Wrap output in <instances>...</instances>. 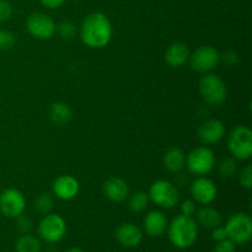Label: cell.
Here are the masks:
<instances>
[{
  "label": "cell",
  "instance_id": "1",
  "mask_svg": "<svg viewBox=\"0 0 252 252\" xmlns=\"http://www.w3.org/2000/svg\"><path fill=\"white\" fill-rule=\"evenodd\" d=\"M79 33L85 46L101 49L111 42L113 34L112 24L103 12H91L81 22Z\"/></svg>",
  "mask_w": 252,
  "mask_h": 252
},
{
  "label": "cell",
  "instance_id": "2",
  "mask_svg": "<svg viewBox=\"0 0 252 252\" xmlns=\"http://www.w3.org/2000/svg\"><path fill=\"white\" fill-rule=\"evenodd\" d=\"M166 231L170 243L175 248L186 250L196 244L198 238V224L193 217L180 214L170 221Z\"/></svg>",
  "mask_w": 252,
  "mask_h": 252
},
{
  "label": "cell",
  "instance_id": "3",
  "mask_svg": "<svg viewBox=\"0 0 252 252\" xmlns=\"http://www.w3.org/2000/svg\"><path fill=\"white\" fill-rule=\"evenodd\" d=\"M148 194L153 203L164 209L175 208L181 199L177 186L169 180H158L153 182Z\"/></svg>",
  "mask_w": 252,
  "mask_h": 252
},
{
  "label": "cell",
  "instance_id": "4",
  "mask_svg": "<svg viewBox=\"0 0 252 252\" xmlns=\"http://www.w3.org/2000/svg\"><path fill=\"white\" fill-rule=\"evenodd\" d=\"M228 149L236 160L251 159L252 157V130L248 126H236L228 137Z\"/></svg>",
  "mask_w": 252,
  "mask_h": 252
},
{
  "label": "cell",
  "instance_id": "5",
  "mask_svg": "<svg viewBox=\"0 0 252 252\" xmlns=\"http://www.w3.org/2000/svg\"><path fill=\"white\" fill-rule=\"evenodd\" d=\"M199 94L208 105L218 106L228 97V89L220 76L207 73L199 80Z\"/></svg>",
  "mask_w": 252,
  "mask_h": 252
},
{
  "label": "cell",
  "instance_id": "6",
  "mask_svg": "<svg viewBox=\"0 0 252 252\" xmlns=\"http://www.w3.org/2000/svg\"><path fill=\"white\" fill-rule=\"evenodd\" d=\"M225 231L229 240L235 245L248 244L252 238V219L249 214L238 212L228 219L225 224Z\"/></svg>",
  "mask_w": 252,
  "mask_h": 252
},
{
  "label": "cell",
  "instance_id": "7",
  "mask_svg": "<svg viewBox=\"0 0 252 252\" xmlns=\"http://www.w3.org/2000/svg\"><path fill=\"white\" fill-rule=\"evenodd\" d=\"M216 165V155L208 147H197L186 155V167L192 175L206 176Z\"/></svg>",
  "mask_w": 252,
  "mask_h": 252
},
{
  "label": "cell",
  "instance_id": "8",
  "mask_svg": "<svg viewBox=\"0 0 252 252\" xmlns=\"http://www.w3.org/2000/svg\"><path fill=\"white\" fill-rule=\"evenodd\" d=\"M39 238L48 244H56L63 240L66 234V223L62 216L57 213L44 214L38 224Z\"/></svg>",
  "mask_w": 252,
  "mask_h": 252
},
{
  "label": "cell",
  "instance_id": "9",
  "mask_svg": "<svg viewBox=\"0 0 252 252\" xmlns=\"http://www.w3.org/2000/svg\"><path fill=\"white\" fill-rule=\"evenodd\" d=\"M189 65L194 71L201 74L211 73L220 63V54L214 47L203 46L189 54Z\"/></svg>",
  "mask_w": 252,
  "mask_h": 252
},
{
  "label": "cell",
  "instance_id": "10",
  "mask_svg": "<svg viewBox=\"0 0 252 252\" xmlns=\"http://www.w3.org/2000/svg\"><path fill=\"white\" fill-rule=\"evenodd\" d=\"M56 22L44 12H33L26 20V30L33 38L49 39L56 33Z\"/></svg>",
  "mask_w": 252,
  "mask_h": 252
},
{
  "label": "cell",
  "instance_id": "11",
  "mask_svg": "<svg viewBox=\"0 0 252 252\" xmlns=\"http://www.w3.org/2000/svg\"><path fill=\"white\" fill-rule=\"evenodd\" d=\"M26 199L24 193L17 189H6L0 192V213L6 218L15 219L24 214Z\"/></svg>",
  "mask_w": 252,
  "mask_h": 252
},
{
  "label": "cell",
  "instance_id": "12",
  "mask_svg": "<svg viewBox=\"0 0 252 252\" xmlns=\"http://www.w3.org/2000/svg\"><path fill=\"white\" fill-rule=\"evenodd\" d=\"M189 193L196 203L208 206L216 201L218 196V189L213 180L207 176H197L189 184Z\"/></svg>",
  "mask_w": 252,
  "mask_h": 252
},
{
  "label": "cell",
  "instance_id": "13",
  "mask_svg": "<svg viewBox=\"0 0 252 252\" xmlns=\"http://www.w3.org/2000/svg\"><path fill=\"white\" fill-rule=\"evenodd\" d=\"M197 135L203 144H217V143L221 142L223 138L225 137V126L220 120L209 118L199 126Z\"/></svg>",
  "mask_w": 252,
  "mask_h": 252
},
{
  "label": "cell",
  "instance_id": "14",
  "mask_svg": "<svg viewBox=\"0 0 252 252\" xmlns=\"http://www.w3.org/2000/svg\"><path fill=\"white\" fill-rule=\"evenodd\" d=\"M80 184L71 175H61L52 184V193L62 201H71L78 196Z\"/></svg>",
  "mask_w": 252,
  "mask_h": 252
},
{
  "label": "cell",
  "instance_id": "15",
  "mask_svg": "<svg viewBox=\"0 0 252 252\" xmlns=\"http://www.w3.org/2000/svg\"><path fill=\"white\" fill-rule=\"evenodd\" d=\"M103 194L107 199L115 203H121L129 196V186L127 182L118 176H112L103 182Z\"/></svg>",
  "mask_w": 252,
  "mask_h": 252
},
{
  "label": "cell",
  "instance_id": "16",
  "mask_svg": "<svg viewBox=\"0 0 252 252\" xmlns=\"http://www.w3.org/2000/svg\"><path fill=\"white\" fill-rule=\"evenodd\" d=\"M116 239L123 248L134 249L142 243L143 230L133 223H123L116 230Z\"/></svg>",
  "mask_w": 252,
  "mask_h": 252
},
{
  "label": "cell",
  "instance_id": "17",
  "mask_svg": "<svg viewBox=\"0 0 252 252\" xmlns=\"http://www.w3.org/2000/svg\"><path fill=\"white\" fill-rule=\"evenodd\" d=\"M167 225H169V220L164 212L155 211V209L150 211L143 221L144 231L152 238H159L164 235L167 230Z\"/></svg>",
  "mask_w": 252,
  "mask_h": 252
},
{
  "label": "cell",
  "instance_id": "18",
  "mask_svg": "<svg viewBox=\"0 0 252 252\" xmlns=\"http://www.w3.org/2000/svg\"><path fill=\"white\" fill-rule=\"evenodd\" d=\"M189 54L191 53H189V49L186 44L182 43V42H175L166 49L165 62L171 68H181L189 62Z\"/></svg>",
  "mask_w": 252,
  "mask_h": 252
},
{
  "label": "cell",
  "instance_id": "19",
  "mask_svg": "<svg viewBox=\"0 0 252 252\" xmlns=\"http://www.w3.org/2000/svg\"><path fill=\"white\" fill-rule=\"evenodd\" d=\"M165 169L171 174H180L186 167V154L181 148L172 147L166 150L162 158Z\"/></svg>",
  "mask_w": 252,
  "mask_h": 252
},
{
  "label": "cell",
  "instance_id": "20",
  "mask_svg": "<svg viewBox=\"0 0 252 252\" xmlns=\"http://www.w3.org/2000/svg\"><path fill=\"white\" fill-rule=\"evenodd\" d=\"M194 220L202 228L212 230V229L221 225V214L218 209L213 208L208 204V206H203L201 209L196 211V219Z\"/></svg>",
  "mask_w": 252,
  "mask_h": 252
},
{
  "label": "cell",
  "instance_id": "21",
  "mask_svg": "<svg viewBox=\"0 0 252 252\" xmlns=\"http://www.w3.org/2000/svg\"><path fill=\"white\" fill-rule=\"evenodd\" d=\"M49 118L53 123L59 126H63L68 123L73 117V111H71L70 106L68 103L63 102V101H57L49 106L48 111Z\"/></svg>",
  "mask_w": 252,
  "mask_h": 252
},
{
  "label": "cell",
  "instance_id": "22",
  "mask_svg": "<svg viewBox=\"0 0 252 252\" xmlns=\"http://www.w3.org/2000/svg\"><path fill=\"white\" fill-rule=\"evenodd\" d=\"M15 250L16 252H41V241L31 234H22L15 243Z\"/></svg>",
  "mask_w": 252,
  "mask_h": 252
},
{
  "label": "cell",
  "instance_id": "23",
  "mask_svg": "<svg viewBox=\"0 0 252 252\" xmlns=\"http://www.w3.org/2000/svg\"><path fill=\"white\" fill-rule=\"evenodd\" d=\"M150 198L148 192L144 191H137L129 196V201H128V206L129 209L134 213H142L147 209L148 204H149Z\"/></svg>",
  "mask_w": 252,
  "mask_h": 252
},
{
  "label": "cell",
  "instance_id": "24",
  "mask_svg": "<svg viewBox=\"0 0 252 252\" xmlns=\"http://www.w3.org/2000/svg\"><path fill=\"white\" fill-rule=\"evenodd\" d=\"M238 172V160L233 157L225 158L218 164V174L223 179H231Z\"/></svg>",
  "mask_w": 252,
  "mask_h": 252
},
{
  "label": "cell",
  "instance_id": "25",
  "mask_svg": "<svg viewBox=\"0 0 252 252\" xmlns=\"http://www.w3.org/2000/svg\"><path fill=\"white\" fill-rule=\"evenodd\" d=\"M34 209L41 214L51 213L54 207V196L53 193H41L36 199H34Z\"/></svg>",
  "mask_w": 252,
  "mask_h": 252
},
{
  "label": "cell",
  "instance_id": "26",
  "mask_svg": "<svg viewBox=\"0 0 252 252\" xmlns=\"http://www.w3.org/2000/svg\"><path fill=\"white\" fill-rule=\"evenodd\" d=\"M56 32L63 39H71L76 34V26L71 21H62L57 25Z\"/></svg>",
  "mask_w": 252,
  "mask_h": 252
},
{
  "label": "cell",
  "instance_id": "27",
  "mask_svg": "<svg viewBox=\"0 0 252 252\" xmlns=\"http://www.w3.org/2000/svg\"><path fill=\"white\" fill-rule=\"evenodd\" d=\"M16 44V37L11 31L0 30V52L9 51Z\"/></svg>",
  "mask_w": 252,
  "mask_h": 252
},
{
  "label": "cell",
  "instance_id": "28",
  "mask_svg": "<svg viewBox=\"0 0 252 252\" xmlns=\"http://www.w3.org/2000/svg\"><path fill=\"white\" fill-rule=\"evenodd\" d=\"M239 184L246 189H252V166L246 165L239 174Z\"/></svg>",
  "mask_w": 252,
  "mask_h": 252
},
{
  "label": "cell",
  "instance_id": "29",
  "mask_svg": "<svg viewBox=\"0 0 252 252\" xmlns=\"http://www.w3.org/2000/svg\"><path fill=\"white\" fill-rule=\"evenodd\" d=\"M15 219H16V228L20 233L29 234L30 231L32 230L33 223H32V220L30 217L21 214V216H19L17 218H15Z\"/></svg>",
  "mask_w": 252,
  "mask_h": 252
},
{
  "label": "cell",
  "instance_id": "30",
  "mask_svg": "<svg viewBox=\"0 0 252 252\" xmlns=\"http://www.w3.org/2000/svg\"><path fill=\"white\" fill-rule=\"evenodd\" d=\"M12 7L7 0H0V24L6 22L11 19Z\"/></svg>",
  "mask_w": 252,
  "mask_h": 252
},
{
  "label": "cell",
  "instance_id": "31",
  "mask_svg": "<svg viewBox=\"0 0 252 252\" xmlns=\"http://www.w3.org/2000/svg\"><path fill=\"white\" fill-rule=\"evenodd\" d=\"M235 251H236L235 244H234L231 240H229V239H225V240L217 243L212 252H235Z\"/></svg>",
  "mask_w": 252,
  "mask_h": 252
},
{
  "label": "cell",
  "instance_id": "32",
  "mask_svg": "<svg viewBox=\"0 0 252 252\" xmlns=\"http://www.w3.org/2000/svg\"><path fill=\"white\" fill-rule=\"evenodd\" d=\"M220 59H223L224 64L228 66H234L239 63V54L233 49H229L223 54V57H220Z\"/></svg>",
  "mask_w": 252,
  "mask_h": 252
},
{
  "label": "cell",
  "instance_id": "33",
  "mask_svg": "<svg viewBox=\"0 0 252 252\" xmlns=\"http://www.w3.org/2000/svg\"><path fill=\"white\" fill-rule=\"evenodd\" d=\"M196 211V202H194L193 199H186V201H184L181 203V214L193 217Z\"/></svg>",
  "mask_w": 252,
  "mask_h": 252
},
{
  "label": "cell",
  "instance_id": "34",
  "mask_svg": "<svg viewBox=\"0 0 252 252\" xmlns=\"http://www.w3.org/2000/svg\"><path fill=\"white\" fill-rule=\"evenodd\" d=\"M212 239H213L216 243H219V241H223V240H225V239H228L225 228L221 225H219V226H217V228L212 229Z\"/></svg>",
  "mask_w": 252,
  "mask_h": 252
},
{
  "label": "cell",
  "instance_id": "35",
  "mask_svg": "<svg viewBox=\"0 0 252 252\" xmlns=\"http://www.w3.org/2000/svg\"><path fill=\"white\" fill-rule=\"evenodd\" d=\"M41 4L43 5L44 7L49 10H54V9H59L62 5L65 2V0H39Z\"/></svg>",
  "mask_w": 252,
  "mask_h": 252
},
{
  "label": "cell",
  "instance_id": "36",
  "mask_svg": "<svg viewBox=\"0 0 252 252\" xmlns=\"http://www.w3.org/2000/svg\"><path fill=\"white\" fill-rule=\"evenodd\" d=\"M65 252H84V251L81 250L80 248H70V249H68Z\"/></svg>",
  "mask_w": 252,
  "mask_h": 252
},
{
  "label": "cell",
  "instance_id": "37",
  "mask_svg": "<svg viewBox=\"0 0 252 252\" xmlns=\"http://www.w3.org/2000/svg\"><path fill=\"white\" fill-rule=\"evenodd\" d=\"M7 1H12V0H7Z\"/></svg>",
  "mask_w": 252,
  "mask_h": 252
}]
</instances>
